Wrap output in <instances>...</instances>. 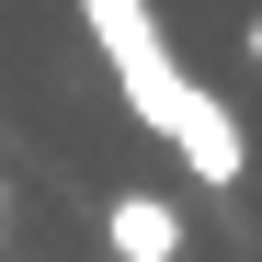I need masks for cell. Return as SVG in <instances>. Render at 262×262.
<instances>
[{"instance_id":"6da1fadb","label":"cell","mask_w":262,"mask_h":262,"mask_svg":"<svg viewBox=\"0 0 262 262\" xmlns=\"http://www.w3.org/2000/svg\"><path fill=\"white\" fill-rule=\"evenodd\" d=\"M80 23H92V46H103V69H114V92L137 103V125L183 148V171H194L205 194H239L251 137H239V114L216 103L183 57H171V34L148 23V0H80Z\"/></svg>"},{"instance_id":"7a4b0ae2","label":"cell","mask_w":262,"mask_h":262,"mask_svg":"<svg viewBox=\"0 0 262 262\" xmlns=\"http://www.w3.org/2000/svg\"><path fill=\"white\" fill-rule=\"evenodd\" d=\"M103 239H114V262H183V216H171V194H114Z\"/></svg>"},{"instance_id":"3957f363","label":"cell","mask_w":262,"mask_h":262,"mask_svg":"<svg viewBox=\"0 0 262 262\" xmlns=\"http://www.w3.org/2000/svg\"><path fill=\"white\" fill-rule=\"evenodd\" d=\"M239 57H251V69H262V12H251V23H239Z\"/></svg>"}]
</instances>
